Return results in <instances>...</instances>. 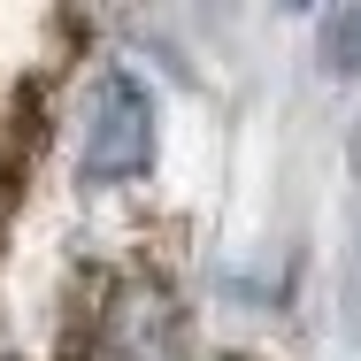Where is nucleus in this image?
Segmentation results:
<instances>
[{
	"mask_svg": "<svg viewBox=\"0 0 361 361\" xmlns=\"http://www.w3.org/2000/svg\"><path fill=\"white\" fill-rule=\"evenodd\" d=\"M54 62H8L0 54V238L31 192V161H39L47 123H54V77H62Z\"/></svg>",
	"mask_w": 361,
	"mask_h": 361,
	"instance_id": "nucleus-3",
	"label": "nucleus"
},
{
	"mask_svg": "<svg viewBox=\"0 0 361 361\" xmlns=\"http://www.w3.org/2000/svg\"><path fill=\"white\" fill-rule=\"evenodd\" d=\"M323 62L338 77H361V8H331L323 16Z\"/></svg>",
	"mask_w": 361,
	"mask_h": 361,
	"instance_id": "nucleus-4",
	"label": "nucleus"
},
{
	"mask_svg": "<svg viewBox=\"0 0 361 361\" xmlns=\"http://www.w3.org/2000/svg\"><path fill=\"white\" fill-rule=\"evenodd\" d=\"M146 161H154V100L139 77L100 70L85 92V177L123 185V177H146Z\"/></svg>",
	"mask_w": 361,
	"mask_h": 361,
	"instance_id": "nucleus-2",
	"label": "nucleus"
},
{
	"mask_svg": "<svg viewBox=\"0 0 361 361\" xmlns=\"http://www.w3.org/2000/svg\"><path fill=\"white\" fill-rule=\"evenodd\" d=\"M62 361H177V307L169 285L146 269H100L92 307L77 300Z\"/></svg>",
	"mask_w": 361,
	"mask_h": 361,
	"instance_id": "nucleus-1",
	"label": "nucleus"
},
{
	"mask_svg": "<svg viewBox=\"0 0 361 361\" xmlns=\"http://www.w3.org/2000/svg\"><path fill=\"white\" fill-rule=\"evenodd\" d=\"M223 361H254V354H223Z\"/></svg>",
	"mask_w": 361,
	"mask_h": 361,
	"instance_id": "nucleus-5",
	"label": "nucleus"
}]
</instances>
